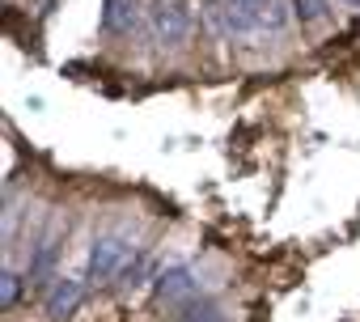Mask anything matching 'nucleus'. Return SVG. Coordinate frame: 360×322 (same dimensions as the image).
Instances as JSON below:
<instances>
[{"instance_id": "obj_10", "label": "nucleus", "mask_w": 360, "mask_h": 322, "mask_svg": "<svg viewBox=\"0 0 360 322\" xmlns=\"http://www.w3.org/2000/svg\"><path fill=\"white\" fill-rule=\"evenodd\" d=\"M343 5H352V9H360V0H343Z\"/></svg>"}, {"instance_id": "obj_1", "label": "nucleus", "mask_w": 360, "mask_h": 322, "mask_svg": "<svg viewBox=\"0 0 360 322\" xmlns=\"http://www.w3.org/2000/svg\"><path fill=\"white\" fill-rule=\"evenodd\" d=\"M208 22L221 34H259V30H284L288 9L284 0H208Z\"/></svg>"}, {"instance_id": "obj_5", "label": "nucleus", "mask_w": 360, "mask_h": 322, "mask_svg": "<svg viewBox=\"0 0 360 322\" xmlns=\"http://www.w3.org/2000/svg\"><path fill=\"white\" fill-rule=\"evenodd\" d=\"M136 22H140V0H106V9H102L106 34H127Z\"/></svg>"}, {"instance_id": "obj_4", "label": "nucleus", "mask_w": 360, "mask_h": 322, "mask_svg": "<svg viewBox=\"0 0 360 322\" xmlns=\"http://www.w3.org/2000/svg\"><path fill=\"white\" fill-rule=\"evenodd\" d=\"M153 26H157V39L161 43H183L187 30H191V13L183 5H161L157 18H153Z\"/></svg>"}, {"instance_id": "obj_3", "label": "nucleus", "mask_w": 360, "mask_h": 322, "mask_svg": "<svg viewBox=\"0 0 360 322\" xmlns=\"http://www.w3.org/2000/svg\"><path fill=\"white\" fill-rule=\"evenodd\" d=\"M153 288H157L161 301H191V297H200V271L187 267V263H178V267L161 271Z\"/></svg>"}, {"instance_id": "obj_7", "label": "nucleus", "mask_w": 360, "mask_h": 322, "mask_svg": "<svg viewBox=\"0 0 360 322\" xmlns=\"http://www.w3.org/2000/svg\"><path fill=\"white\" fill-rule=\"evenodd\" d=\"M292 9H297L301 22H322L326 9H330V0H292Z\"/></svg>"}, {"instance_id": "obj_6", "label": "nucleus", "mask_w": 360, "mask_h": 322, "mask_svg": "<svg viewBox=\"0 0 360 322\" xmlns=\"http://www.w3.org/2000/svg\"><path fill=\"white\" fill-rule=\"evenodd\" d=\"M81 301H85V280H56V288L47 292V314L64 318V314H72Z\"/></svg>"}, {"instance_id": "obj_8", "label": "nucleus", "mask_w": 360, "mask_h": 322, "mask_svg": "<svg viewBox=\"0 0 360 322\" xmlns=\"http://www.w3.org/2000/svg\"><path fill=\"white\" fill-rule=\"evenodd\" d=\"M51 263H56V242H43V246H39V255H34V263H30V280L47 276V271H51Z\"/></svg>"}, {"instance_id": "obj_9", "label": "nucleus", "mask_w": 360, "mask_h": 322, "mask_svg": "<svg viewBox=\"0 0 360 322\" xmlns=\"http://www.w3.org/2000/svg\"><path fill=\"white\" fill-rule=\"evenodd\" d=\"M18 292H22L18 271H5V284H0V297H5V305H13V301H18Z\"/></svg>"}, {"instance_id": "obj_2", "label": "nucleus", "mask_w": 360, "mask_h": 322, "mask_svg": "<svg viewBox=\"0 0 360 322\" xmlns=\"http://www.w3.org/2000/svg\"><path fill=\"white\" fill-rule=\"evenodd\" d=\"M127 259H131V242H127V238H119V233H106V238H98V242L89 246V259H85V280L102 284V280L119 276Z\"/></svg>"}]
</instances>
